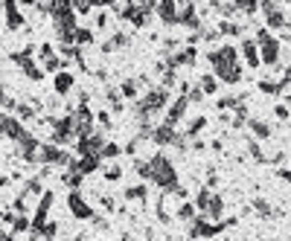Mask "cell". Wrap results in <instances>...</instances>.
Returning a JSON list of instances; mask_svg holds the SVG:
<instances>
[{"label":"cell","mask_w":291,"mask_h":241,"mask_svg":"<svg viewBox=\"0 0 291 241\" xmlns=\"http://www.w3.org/2000/svg\"><path fill=\"white\" fill-rule=\"evenodd\" d=\"M254 41H257L259 47H262L259 64H277V61H280V41H277V38H274L271 32L265 30V27L257 32V38H254Z\"/></svg>","instance_id":"1"},{"label":"cell","mask_w":291,"mask_h":241,"mask_svg":"<svg viewBox=\"0 0 291 241\" xmlns=\"http://www.w3.org/2000/svg\"><path fill=\"white\" fill-rule=\"evenodd\" d=\"M262 12H265V30H283L289 21H286V15H283V9L277 6V3H262Z\"/></svg>","instance_id":"2"},{"label":"cell","mask_w":291,"mask_h":241,"mask_svg":"<svg viewBox=\"0 0 291 241\" xmlns=\"http://www.w3.org/2000/svg\"><path fill=\"white\" fill-rule=\"evenodd\" d=\"M242 56L248 59L251 67H259V47H257L254 38H245V41H242Z\"/></svg>","instance_id":"3"},{"label":"cell","mask_w":291,"mask_h":241,"mask_svg":"<svg viewBox=\"0 0 291 241\" xmlns=\"http://www.w3.org/2000/svg\"><path fill=\"white\" fill-rule=\"evenodd\" d=\"M219 79H222V82H227V85L239 82V79H242V67H239V64H227V67H219Z\"/></svg>","instance_id":"4"},{"label":"cell","mask_w":291,"mask_h":241,"mask_svg":"<svg viewBox=\"0 0 291 241\" xmlns=\"http://www.w3.org/2000/svg\"><path fill=\"white\" fill-rule=\"evenodd\" d=\"M254 210H257L262 218H274V215H280V212L274 210V207H271V204H268L265 198H257V201H254Z\"/></svg>","instance_id":"5"},{"label":"cell","mask_w":291,"mask_h":241,"mask_svg":"<svg viewBox=\"0 0 291 241\" xmlns=\"http://www.w3.org/2000/svg\"><path fill=\"white\" fill-rule=\"evenodd\" d=\"M251 131L257 134L259 140H268V137H271V128H268L262 120H251Z\"/></svg>","instance_id":"6"},{"label":"cell","mask_w":291,"mask_h":241,"mask_svg":"<svg viewBox=\"0 0 291 241\" xmlns=\"http://www.w3.org/2000/svg\"><path fill=\"white\" fill-rule=\"evenodd\" d=\"M283 88H286L283 82H259V90L268 93V96H277V93L283 90Z\"/></svg>","instance_id":"7"},{"label":"cell","mask_w":291,"mask_h":241,"mask_svg":"<svg viewBox=\"0 0 291 241\" xmlns=\"http://www.w3.org/2000/svg\"><path fill=\"white\" fill-rule=\"evenodd\" d=\"M219 32H222V35H242V27H239V24H233V21H222Z\"/></svg>","instance_id":"8"},{"label":"cell","mask_w":291,"mask_h":241,"mask_svg":"<svg viewBox=\"0 0 291 241\" xmlns=\"http://www.w3.org/2000/svg\"><path fill=\"white\" fill-rule=\"evenodd\" d=\"M201 90L213 93L216 90V79H213V76H204V79H201Z\"/></svg>","instance_id":"9"},{"label":"cell","mask_w":291,"mask_h":241,"mask_svg":"<svg viewBox=\"0 0 291 241\" xmlns=\"http://www.w3.org/2000/svg\"><path fill=\"white\" fill-rule=\"evenodd\" d=\"M161 15L166 21H172V15H175V3H161Z\"/></svg>","instance_id":"10"},{"label":"cell","mask_w":291,"mask_h":241,"mask_svg":"<svg viewBox=\"0 0 291 241\" xmlns=\"http://www.w3.org/2000/svg\"><path fill=\"white\" fill-rule=\"evenodd\" d=\"M274 114H277L280 120H289V108H283V105H277V108H274Z\"/></svg>","instance_id":"11"},{"label":"cell","mask_w":291,"mask_h":241,"mask_svg":"<svg viewBox=\"0 0 291 241\" xmlns=\"http://www.w3.org/2000/svg\"><path fill=\"white\" fill-rule=\"evenodd\" d=\"M277 175H280L286 183H291V172H289V169H277Z\"/></svg>","instance_id":"12"},{"label":"cell","mask_w":291,"mask_h":241,"mask_svg":"<svg viewBox=\"0 0 291 241\" xmlns=\"http://www.w3.org/2000/svg\"><path fill=\"white\" fill-rule=\"evenodd\" d=\"M289 73H291V67H289Z\"/></svg>","instance_id":"13"}]
</instances>
